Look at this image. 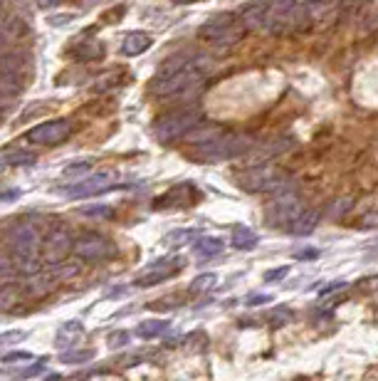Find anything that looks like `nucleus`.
Segmentation results:
<instances>
[{
    "label": "nucleus",
    "instance_id": "b1692460",
    "mask_svg": "<svg viewBox=\"0 0 378 381\" xmlns=\"http://www.w3.org/2000/svg\"><path fill=\"white\" fill-rule=\"evenodd\" d=\"M82 334V324L77 322V319H72V322H67V324H62L59 327V332H57V347L59 349H64V347H72L74 344V339Z\"/></svg>",
    "mask_w": 378,
    "mask_h": 381
},
{
    "label": "nucleus",
    "instance_id": "dca6fc26",
    "mask_svg": "<svg viewBox=\"0 0 378 381\" xmlns=\"http://www.w3.org/2000/svg\"><path fill=\"white\" fill-rule=\"evenodd\" d=\"M154 45V38L151 35H146V33H129L124 38V42H122V50L119 52L124 55V57H139V55H144L146 50Z\"/></svg>",
    "mask_w": 378,
    "mask_h": 381
},
{
    "label": "nucleus",
    "instance_id": "f8f14e48",
    "mask_svg": "<svg viewBox=\"0 0 378 381\" xmlns=\"http://www.w3.org/2000/svg\"><path fill=\"white\" fill-rule=\"evenodd\" d=\"M69 134H72V124H69L67 119H55V122H45V124H38L35 129H30L28 142L40 144V147H57Z\"/></svg>",
    "mask_w": 378,
    "mask_h": 381
},
{
    "label": "nucleus",
    "instance_id": "f03ea898",
    "mask_svg": "<svg viewBox=\"0 0 378 381\" xmlns=\"http://www.w3.org/2000/svg\"><path fill=\"white\" fill-rule=\"evenodd\" d=\"M252 144H255V139H252L250 134L220 132L215 134V137L205 139V142H195L190 149H185V157L195 164H220V161L245 157Z\"/></svg>",
    "mask_w": 378,
    "mask_h": 381
},
{
    "label": "nucleus",
    "instance_id": "412c9836",
    "mask_svg": "<svg viewBox=\"0 0 378 381\" xmlns=\"http://www.w3.org/2000/svg\"><path fill=\"white\" fill-rule=\"evenodd\" d=\"M257 233L252 228H248V225H238V228L233 230V248H238V250H252V248H257Z\"/></svg>",
    "mask_w": 378,
    "mask_h": 381
},
{
    "label": "nucleus",
    "instance_id": "a211bd4d",
    "mask_svg": "<svg viewBox=\"0 0 378 381\" xmlns=\"http://www.w3.org/2000/svg\"><path fill=\"white\" fill-rule=\"evenodd\" d=\"M316 223H319V210L304 208V210H302V213L297 215V218L290 223L287 233H292V235H309L311 230L316 228Z\"/></svg>",
    "mask_w": 378,
    "mask_h": 381
},
{
    "label": "nucleus",
    "instance_id": "f3484780",
    "mask_svg": "<svg viewBox=\"0 0 378 381\" xmlns=\"http://www.w3.org/2000/svg\"><path fill=\"white\" fill-rule=\"evenodd\" d=\"M69 55H72L74 59H79V62H94V59H102L104 55H107V47H104L102 42H97V40H87V42L74 45V47L69 50Z\"/></svg>",
    "mask_w": 378,
    "mask_h": 381
},
{
    "label": "nucleus",
    "instance_id": "de8ad7c7",
    "mask_svg": "<svg viewBox=\"0 0 378 381\" xmlns=\"http://www.w3.org/2000/svg\"><path fill=\"white\" fill-rule=\"evenodd\" d=\"M45 362H47V359H42V362H38V364H35V367L25 369V372L20 374V377H38V374H40V372H42V369H45Z\"/></svg>",
    "mask_w": 378,
    "mask_h": 381
},
{
    "label": "nucleus",
    "instance_id": "603ef678",
    "mask_svg": "<svg viewBox=\"0 0 378 381\" xmlns=\"http://www.w3.org/2000/svg\"><path fill=\"white\" fill-rule=\"evenodd\" d=\"M324 3H329V0H304V5H311V8H314V5H324Z\"/></svg>",
    "mask_w": 378,
    "mask_h": 381
},
{
    "label": "nucleus",
    "instance_id": "3c124183",
    "mask_svg": "<svg viewBox=\"0 0 378 381\" xmlns=\"http://www.w3.org/2000/svg\"><path fill=\"white\" fill-rule=\"evenodd\" d=\"M8 18V0H0V20Z\"/></svg>",
    "mask_w": 378,
    "mask_h": 381
},
{
    "label": "nucleus",
    "instance_id": "9b49d317",
    "mask_svg": "<svg viewBox=\"0 0 378 381\" xmlns=\"http://www.w3.org/2000/svg\"><path fill=\"white\" fill-rule=\"evenodd\" d=\"M183 268H185V258H181V255L156 260V263H151L149 268L144 270V273L136 275L134 283L139 285V288H154V285H159V283H164V280L178 275Z\"/></svg>",
    "mask_w": 378,
    "mask_h": 381
},
{
    "label": "nucleus",
    "instance_id": "0eeeda50",
    "mask_svg": "<svg viewBox=\"0 0 378 381\" xmlns=\"http://www.w3.org/2000/svg\"><path fill=\"white\" fill-rule=\"evenodd\" d=\"M72 255L79 260H84V263H99V260L114 258V255H117V245H114L107 235L89 230V233H82L77 240H74Z\"/></svg>",
    "mask_w": 378,
    "mask_h": 381
},
{
    "label": "nucleus",
    "instance_id": "473e14b6",
    "mask_svg": "<svg viewBox=\"0 0 378 381\" xmlns=\"http://www.w3.org/2000/svg\"><path fill=\"white\" fill-rule=\"evenodd\" d=\"M109 349H122V347H126V344L131 342V334L126 332V329H119V332H112L109 334Z\"/></svg>",
    "mask_w": 378,
    "mask_h": 381
},
{
    "label": "nucleus",
    "instance_id": "aec40b11",
    "mask_svg": "<svg viewBox=\"0 0 378 381\" xmlns=\"http://www.w3.org/2000/svg\"><path fill=\"white\" fill-rule=\"evenodd\" d=\"M0 72H10V74H20V77H25V72H28V57H25L23 52L0 55Z\"/></svg>",
    "mask_w": 378,
    "mask_h": 381
},
{
    "label": "nucleus",
    "instance_id": "6e6d98bb",
    "mask_svg": "<svg viewBox=\"0 0 378 381\" xmlns=\"http://www.w3.org/2000/svg\"><path fill=\"white\" fill-rule=\"evenodd\" d=\"M5 166H8V164H5V161H3V159H0V174H3V171H5Z\"/></svg>",
    "mask_w": 378,
    "mask_h": 381
},
{
    "label": "nucleus",
    "instance_id": "1a4fd4ad",
    "mask_svg": "<svg viewBox=\"0 0 378 381\" xmlns=\"http://www.w3.org/2000/svg\"><path fill=\"white\" fill-rule=\"evenodd\" d=\"M302 25V10L297 5V0H270L267 8V20L265 30L272 35H282L292 28Z\"/></svg>",
    "mask_w": 378,
    "mask_h": 381
},
{
    "label": "nucleus",
    "instance_id": "58836bf2",
    "mask_svg": "<svg viewBox=\"0 0 378 381\" xmlns=\"http://www.w3.org/2000/svg\"><path fill=\"white\" fill-rule=\"evenodd\" d=\"M79 213H84V215H104V218H107V215H112L114 210L109 208V205H99V208H82Z\"/></svg>",
    "mask_w": 378,
    "mask_h": 381
},
{
    "label": "nucleus",
    "instance_id": "7c9ffc66",
    "mask_svg": "<svg viewBox=\"0 0 378 381\" xmlns=\"http://www.w3.org/2000/svg\"><path fill=\"white\" fill-rule=\"evenodd\" d=\"M18 300H20V288H15V285H3V288H0V312L10 309Z\"/></svg>",
    "mask_w": 378,
    "mask_h": 381
},
{
    "label": "nucleus",
    "instance_id": "72a5a7b5",
    "mask_svg": "<svg viewBox=\"0 0 378 381\" xmlns=\"http://www.w3.org/2000/svg\"><path fill=\"white\" fill-rule=\"evenodd\" d=\"M50 283H52V280L38 278V280H33V283H30V288H25V290H28L33 297H38V295H45L47 290H52V285H50Z\"/></svg>",
    "mask_w": 378,
    "mask_h": 381
},
{
    "label": "nucleus",
    "instance_id": "a878e982",
    "mask_svg": "<svg viewBox=\"0 0 378 381\" xmlns=\"http://www.w3.org/2000/svg\"><path fill=\"white\" fill-rule=\"evenodd\" d=\"M25 33V25L23 23H8V18L0 20V45H8L13 42L15 38Z\"/></svg>",
    "mask_w": 378,
    "mask_h": 381
},
{
    "label": "nucleus",
    "instance_id": "864d4df0",
    "mask_svg": "<svg viewBox=\"0 0 378 381\" xmlns=\"http://www.w3.org/2000/svg\"><path fill=\"white\" fill-rule=\"evenodd\" d=\"M57 3V0H40V5H45V8H47V5H55Z\"/></svg>",
    "mask_w": 378,
    "mask_h": 381
},
{
    "label": "nucleus",
    "instance_id": "f704fd0d",
    "mask_svg": "<svg viewBox=\"0 0 378 381\" xmlns=\"http://www.w3.org/2000/svg\"><path fill=\"white\" fill-rule=\"evenodd\" d=\"M5 364H23V362H33V354L30 352H10L3 357Z\"/></svg>",
    "mask_w": 378,
    "mask_h": 381
},
{
    "label": "nucleus",
    "instance_id": "2f4dec72",
    "mask_svg": "<svg viewBox=\"0 0 378 381\" xmlns=\"http://www.w3.org/2000/svg\"><path fill=\"white\" fill-rule=\"evenodd\" d=\"M292 309L287 307H275L272 312H267V322L272 324V327H282V324H290L292 322Z\"/></svg>",
    "mask_w": 378,
    "mask_h": 381
},
{
    "label": "nucleus",
    "instance_id": "8fccbe9b",
    "mask_svg": "<svg viewBox=\"0 0 378 381\" xmlns=\"http://www.w3.org/2000/svg\"><path fill=\"white\" fill-rule=\"evenodd\" d=\"M18 190H5V193H0V200H13V198H18Z\"/></svg>",
    "mask_w": 378,
    "mask_h": 381
},
{
    "label": "nucleus",
    "instance_id": "cd10ccee",
    "mask_svg": "<svg viewBox=\"0 0 378 381\" xmlns=\"http://www.w3.org/2000/svg\"><path fill=\"white\" fill-rule=\"evenodd\" d=\"M195 235H198V230H171L164 238V245H168V248H181V245L190 243Z\"/></svg>",
    "mask_w": 378,
    "mask_h": 381
},
{
    "label": "nucleus",
    "instance_id": "6ab92c4d",
    "mask_svg": "<svg viewBox=\"0 0 378 381\" xmlns=\"http://www.w3.org/2000/svg\"><path fill=\"white\" fill-rule=\"evenodd\" d=\"M193 188V186H176V188H171L166 195H161V198H156V203H154V208L156 210H161V208H183V205H190L188 203V198H185V193Z\"/></svg>",
    "mask_w": 378,
    "mask_h": 381
},
{
    "label": "nucleus",
    "instance_id": "ddd939ff",
    "mask_svg": "<svg viewBox=\"0 0 378 381\" xmlns=\"http://www.w3.org/2000/svg\"><path fill=\"white\" fill-rule=\"evenodd\" d=\"M114 181H117V174L102 171V174H94V176H89V178H82L77 186L64 188V193L72 195V198H84V195H97V193H104V190H114V188L124 186V183H114Z\"/></svg>",
    "mask_w": 378,
    "mask_h": 381
},
{
    "label": "nucleus",
    "instance_id": "e433bc0d",
    "mask_svg": "<svg viewBox=\"0 0 378 381\" xmlns=\"http://www.w3.org/2000/svg\"><path fill=\"white\" fill-rule=\"evenodd\" d=\"M176 295H171V297H164V300H156L154 305H151V309H173V307H178L181 302H176Z\"/></svg>",
    "mask_w": 378,
    "mask_h": 381
},
{
    "label": "nucleus",
    "instance_id": "4c0bfd02",
    "mask_svg": "<svg viewBox=\"0 0 378 381\" xmlns=\"http://www.w3.org/2000/svg\"><path fill=\"white\" fill-rule=\"evenodd\" d=\"M361 23H364L366 25V33H371V30H376L378 28V5H376V8L374 10H371V13H369V18H366V20H361Z\"/></svg>",
    "mask_w": 378,
    "mask_h": 381
},
{
    "label": "nucleus",
    "instance_id": "49530a36",
    "mask_svg": "<svg viewBox=\"0 0 378 381\" xmlns=\"http://www.w3.org/2000/svg\"><path fill=\"white\" fill-rule=\"evenodd\" d=\"M245 302L248 305H265V302H272V295H250Z\"/></svg>",
    "mask_w": 378,
    "mask_h": 381
},
{
    "label": "nucleus",
    "instance_id": "20e7f679",
    "mask_svg": "<svg viewBox=\"0 0 378 381\" xmlns=\"http://www.w3.org/2000/svg\"><path fill=\"white\" fill-rule=\"evenodd\" d=\"M235 178H238V186L243 190H250V193L282 195V193H290V190H297L294 181L287 174L277 171L272 166H265V164H255V166L238 174Z\"/></svg>",
    "mask_w": 378,
    "mask_h": 381
},
{
    "label": "nucleus",
    "instance_id": "37998d69",
    "mask_svg": "<svg viewBox=\"0 0 378 381\" xmlns=\"http://www.w3.org/2000/svg\"><path fill=\"white\" fill-rule=\"evenodd\" d=\"M361 225H364V228H376V225H378V210L366 213L364 218H361Z\"/></svg>",
    "mask_w": 378,
    "mask_h": 381
},
{
    "label": "nucleus",
    "instance_id": "423d86ee",
    "mask_svg": "<svg viewBox=\"0 0 378 381\" xmlns=\"http://www.w3.org/2000/svg\"><path fill=\"white\" fill-rule=\"evenodd\" d=\"M245 35V25L238 23L233 13H218L213 18H208L198 30L200 40H208L215 45H235L240 42V38Z\"/></svg>",
    "mask_w": 378,
    "mask_h": 381
},
{
    "label": "nucleus",
    "instance_id": "a18cd8bd",
    "mask_svg": "<svg viewBox=\"0 0 378 381\" xmlns=\"http://www.w3.org/2000/svg\"><path fill=\"white\" fill-rule=\"evenodd\" d=\"M18 339H25V332H8V334H0V344L18 342Z\"/></svg>",
    "mask_w": 378,
    "mask_h": 381
},
{
    "label": "nucleus",
    "instance_id": "c85d7f7f",
    "mask_svg": "<svg viewBox=\"0 0 378 381\" xmlns=\"http://www.w3.org/2000/svg\"><path fill=\"white\" fill-rule=\"evenodd\" d=\"M8 166H33L35 161H38V157H35L33 152H8L3 159Z\"/></svg>",
    "mask_w": 378,
    "mask_h": 381
},
{
    "label": "nucleus",
    "instance_id": "9d476101",
    "mask_svg": "<svg viewBox=\"0 0 378 381\" xmlns=\"http://www.w3.org/2000/svg\"><path fill=\"white\" fill-rule=\"evenodd\" d=\"M74 238L67 228L62 225H55L47 235L42 238V245H40V260L45 265H62V260L72 253Z\"/></svg>",
    "mask_w": 378,
    "mask_h": 381
},
{
    "label": "nucleus",
    "instance_id": "393cba45",
    "mask_svg": "<svg viewBox=\"0 0 378 381\" xmlns=\"http://www.w3.org/2000/svg\"><path fill=\"white\" fill-rule=\"evenodd\" d=\"M166 329H168V322H164V319H149V322L139 324L136 334L144 339H154V337H159V334H164Z\"/></svg>",
    "mask_w": 378,
    "mask_h": 381
},
{
    "label": "nucleus",
    "instance_id": "09e8293b",
    "mask_svg": "<svg viewBox=\"0 0 378 381\" xmlns=\"http://www.w3.org/2000/svg\"><path fill=\"white\" fill-rule=\"evenodd\" d=\"M316 255H319V250H297L294 253V258L297 260H311V258H316Z\"/></svg>",
    "mask_w": 378,
    "mask_h": 381
},
{
    "label": "nucleus",
    "instance_id": "2eb2a0df",
    "mask_svg": "<svg viewBox=\"0 0 378 381\" xmlns=\"http://www.w3.org/2000/svg\"><path fill=\"white\" fill-rule=\"evenodd\" d=\"M267 8H270V0H265V3H252L248 8H243L240 23L245 25V30H265Z\"/></svg>",
    "mask_w": 378,
    "mask_h": 381
},
{
    "label": "nucleus",
    "instance_id": "a19ab883",
    "mask_svg": "<svg viewBox=\"0 0 378 381\" xmlns=\"http://www.w3.org/2000/svg\"><path fill=\"white\" fill-rule=\"evenodd\" d=\"M287 273H290V268H277V270H270V273H265V283H275V280H282Z\"/></svg>",
    "mask_w": 378,
    "mask_h": 381
},
{
    "label": "nucleus",
    "instance_id": "4be33fe9",
    "mask_svg": "<svg viewBox=\"0 0 378 381\" xmlns=\"http://www.w3.org/2000/svg\"><path fill=\"white\" fill-rule=\"evenodd\" d=\"M25 87V77L10 72H0V97H18Z\"/></svg>",
    "mask_w": 378,
    "mask_h": 381
},
{
    "label": "nucleus",
    "instance_id": "ea45409f",
    "mask_svg": "<svg viewBox=\"0 0 378 381\" xmlns=\"http://www.w3.org/2000/svg\"><path fill=\"white\" fill-rule=\"evenodd\" d=\"M13 260L5 258V255H0V278H8V275H13Z\"/></svg>",
    "mask_w": 378,
    "mask_h": 381
},
{
    "label": "nucleus",
    "instance_id": "4468645a",
    "mask_svg": "<svg viewBox=\"0 0 378 381\" xmlns=\"http://www.w3.org/2000/svg\"><path fill=\"white\" fill-rule=\"evenodd\" d=\"M290 149V142L287 139H275V142H267V144H252L248 149V166H255V164H267L270 159H275L277 154L287 152Z\"/></svg>",
    "mask_w": 378,
    "mask_h": 381
},
{
    "label": "nucleus",
    "instance_id": "f257e3e1",
    "mask_svg": "<svg viewBox=\"0 0 378 381\" xmlns=\"http://www.w3.org/2000/svg\"><path fill=\"white\" fill-rule=\"evenodd\" d=\"M213 59L200 52H178L168 57L159 67L156 77L151 79L149 92L156 97H176L188 89H195L210 72H213Z\"/></svg>",
    "mask_w": 378,
    "mask_h": 381
},
{
    "label": "nucleus",
    "instance_id": "79ce46f5",
    "mask_svg": "<svg viewBox=\"0 0 378 381\" xmlns=\"http://www.w3.org/2000/svg\"><path fill=\"white\" fill-rule=\"evenodd\" d=\"M77 18V15H52V18H50V25H55V28H62L64 23H72V20Z\"/></svg>",
    "mask_w": 378,
    "mask_h": 381
},
{
    "label": "nucleus",
    "instance_id": "6e6552de",
    "mask_svg": "<svg viewBox=\"0 0 378 381\" xmlns=\"http://www.w3.org/2000/svg\"><path fill=\"white\" fill-rule=\"evenodd\" d=\"M302 210H304V203L299 200L297 190H290V193L272 195V203L265 208V220L272 225V228L287 230L290 223L302 213Z\"/></svg>",
    "mask_w": 378,
    "mask_h": 381
},
{
    "label": "nucleus",
    "instance_id": "5701e85b",
    "mask_svg": "<svg viewBox=\"0 0 378 381\" xmlns=\"http://www.w3.org/2000/svg\"><path fill=\"white\" fill-rule=\"evenodd\" d=\"M223 248H225L223 240H218V238H200V240H195L193 253L198 255V258H215V255L223 253Z\"/></svg>",
    "mask_w": 378,
    "mask_h": 381
},
{
    "label": "nucleus",
    "instance_id": "39448f33",
    "mask_svg": "<svg viewBox=\"0 0 378 381\" xmlns=\"http://www.w3.org/2000/svg\"><path fill=\"white\" fill-rule=\"evenodd\" d=\"M198 124H203V112L198 107L173 109V112L164 114L154 122V137L161 144L178 142V139H185V134L198 127Z\"/></svg>",
    "mask_w": 378,
    "mask_h": 381
},
{
    "label": "nucleus",
    "instance_id": "bb28decb",
    "mask_svg": "<svg viewBox=\"0 0 378 381\" xmlns=\"http://www.w3.org/2000/svg\"><path fill=\"white\" fill-rule=\"evenodd\" d=\"M215 283H218V278H215L213 273L198 275V278H195L193 283H190L188 295H203V292H208V290L215 288Z\"/></svg>",
    "mask_w": 378,
    "mask_h": 381
},
{
    "label": "nucleus",
    "instance_id": "c03bdc74",
    "mask_svg": "<svg viewBox=\"0 0 378 381\" xmlns=\"http://www.w3.org/2000/svg\"><path fill=\"white\" fill-rule=\"evenodd\" d=\"M346 288V280H334V283H329L326 288H321V295H331L336 292V290H344Z\"/></svg>",
    "mask_w": 378,
    "mask_h": 381
},
{
    "label": "nucleus",
    "instance_id": "5fc2aeb1",
    "mask_svg": "<svg viewBox=\"0 0 378 381\" xmlns=\"http://www.w3.org/2000/svg\"><path fill=\"white\" fill-rule=\"evenodd\" d=\"M173 3H178V5H188V3H195V0H173Z\"/></svg>",
    "mask_w": 378,
    "mask_h": 381
},
{
    "label": "nucleus",
    "instance_id": "c756f323",
    "mask_svg": "<svg viewBox=\"0 0 378 381\" xmlns=\"http://www.w3.org/2000/svg\"><path fill=\"white\" fill-rule=\"evenodd\" d=\"M94 349H79V352H74V349H67V352L62 354V362L64 364H87L94 359Z\"/></svg>",
    "mask_w": 378,
    "mask_h": 381
},
{
    "label": "nucleus",
    "instance_id": "c9c22d12",
    "mask_svg": "<svg viewBox=\"0 0 378 381\" xmlns=\"http://www.w3.org/2000/svg\"><path fill=\"white\" fill-rule=\"evenodd\" d=\"M89 169H92V164H89V161H77V164H74V166H67V169H64V176H82V174H87L89 171Z\"/></svg>",
    "mask_w": 378,
    "mask_h": 381
},
{
    "label": "nucleus",
    "instance_id": "7ed1b4c3",
    "mask_svg": "<svg viewBox=\"0 0 378 381\" xmlns=\"http://www.w3.org/2000/svg\"><path fill=\"white\" fill-rule=\"evenodd\" d=\"M8 243H10V260H13V268L23 275H38L42 268V260H40V238L38 228L28 220L23 223L10 225L8 230Z\"/></svg>",
    "mask_w": 378,
    "mask_h": 381
}]
</instances>
